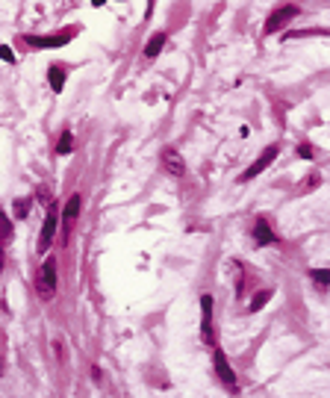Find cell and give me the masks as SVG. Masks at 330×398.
<instances>
[{
	"label": "cell",
	"mask_w": 330,
	"mask_h": 398,
	"mask_svg": "<svg viewBox=\"0 0 330 398\" xmlns=\"http://www.w3.org/2000/svg\"><path fill=\"white\" fill-rule=\"evenodd\" d=\"M162 171L171 174V177H183L186 174V159L180 156V151H174V148L162 151Z\"/></svg>",
	"instance_id": "cell-5"
},
{
	"label": "cell",
	"mask_w": 330,
	"mask_h": 398,
	"mask_svg": "<svg viewBox=\"0 0 330 398\" xmlns=\"http://www.w3.org/2000/svg\"><path fill=\"white\" fill-rule=\"evenodd\" d=\"M310 280H313L319 289H328L330 286V269H310Z\"/></svg>",
	"instance_id": "cell-13"
},
{
	"label": "cell",
	"mask_w": 330,
	"mask_h": 398,
	"mask_svg": "<svg viewBox=\"0 0 330 398\" xmlns=\"http://www.w3.org/2000/svg\"><path fill=\"white\" fill-rule=\"evenodd\" d=\"M65 68L62 65H53V68H47V83H50V92L53 94H59L62 89H65Z\"/></svg>",
	"instance_id": "cell-12"
},
{
	"label": "cell",
	"mask_w": 330,
	"mask_h": 398,
	"mask_svg": "<svg viewBox=\"0 0 330 398\" xmlns=\"http://www.w3.org/2000/svg\"><path fill=\"white\" fill-rule=\"evenodd\" d=\"M254 242H257V245H274V242H277V236H274L269 218H257V224H254Z\"/></svg>",
	"instance_id": "cell-9"
},
{
	"label": "cell",
	"mask_w": 330,
	"mask_h": 398,
	"mask_svg": "<svg viewBox=\"0 0 330 398\" xmlns=\"http://www.w3.org/2000/svg\"><path fill=\"white\" fill-rule=\"evenodd\" d=\"M71 35L62 32V35H24V44L35 47V50H47V47H62Z\"/></svg>",
	"instance_id": "cell-7"
},
{
	"label": "cell",
	"mask_w": 330,
	"mask_h": 398,
	"mask_svg": "<svg viewBox=\"0 0 330 398\" xmlns=\"http://www.w3.org/2000/svg\"><path fill=\"white\" fill-rule=\"evenodd\" d=\"M80 204H83V198L80 195H71L68 201H65V207H62V221H65V230L71 233V224L77 221V215H80Z\"/></svg>",
	"instance_id": "cell-10"
},
{
	"label": "cell",
	"mask_w": 330,
	"mask_h": 398,
	"mask_svg": "<svg viewBox=\"0 0 330 398\" xmlns=\"http://www.w3.org/2000/svg\"><path fill=\"white\" fill-rule=\"evenodd\" d=\"M277 153H280V148H277V145H269V148H266V151H263V153L254 159V165L242 171V177H239V180H242V183H248V180H254L257 174H263V171H266V168H269V165L277 159Z\"/></svg>",
	"instance_id": "cell-3"
},
{
	"label": "cell",
	"mask_w": 330,
	"mask_h": 398,
	"mask_svg": "<svg viewBox=\"0 0 330 398\" xmlns=\"http://www.w3.org/2000/svg\"><path fill=\"white\" fill-rule=\"evenodd\" d=\"M35 292L41 301H50L56 295V260L47 257V263L38 269V277H35Z\"/></svg>",
	"instance_id": "cell-1"
},
{
	"label": "cell",
	"mask_w": 330,
	"mask_h": 398,
	"mask_svg": "<svg viewBox=\"0 0 330 398\" xmlns=\"http://www.w3.org/2000/svg\"><path fill=\"white\" fill-rule=\"evenodd\" d=\"M0 59H3V62H15V53H12L9 44H0Z\"/></svg>",
	"instance_id": "cell-18"
},
{
	"label": "cell",
	"mask_w": 330,
	"mask_h": 398,
	"mask_svg": "<svg viewBox=\"0 0 330 398\" xmlns=\"http://www.w3.org/2000/svg\"><path fill=\"white\" fill-rule=\"evenodd\" d=\"M3 266H6V260H3V242H0V272H3Z\"/></svg>",
	"instance_id": "cell-21"
},
{
	"label": "cell",
	"mask_w": 330,
	"mask_h": 398,
	"mask_svg": "<svg viewBox=\"0 0 330 398\" xmlns=\"http://www.w3.org/2000/svg\"><path fill=\"white\" fill-rule=\"evenodd\" d=\"M165 44H168V35H165V32H153V35L148 38V44H145V56H148V59L159 56Z\"/></svg>",
	"instance_id": "cell-11"
},
{
	"label": "cell",
	"mask_w": 330,
	"mask_h": 398,
	"mask_svg": "<svg viewBox=\"0 0 330 398\" xmlns=\"http://www.w3.org/2000/svg\"><path fill=\"white\" fill-rule=\"evenodd\" d=\"M201 339L207 345L215 342V325H212V295L201 298Z\"/></svg>",
	"instance_id": "cell-4"
},
{
	"label": "cell",
	"mask_w": 330,
	"mask_h": 398,
	"mask_svg": "<svg viewBox=\"0 0 330 398\" xmlns=\"http://www.w3.org/2000/svg\"><path fill=\"white\" fill-rule=\"evenodd\" d=\"M53 236H56V213L47 207V218H44V224H41V236H38V254H47V248H50Z\"/></svg>",
	"instance_id": "cell-8"
},
{
	"label": "cell",
	"mask_w": 330,
	"mask_h": 398,
	"mask_svg": "<svg viewBox=\"0 0 330 398\" xmlns=\"http://www.w3.org/2000/svg\"><path fill=\"white\" fill-rule=\"evenodd\" d=\"M30 215V198H18L15 201V218H27Z\"/></svg>",
	"instance_id": "cell-16"
},
{
	"label": "cell",
	"mask_w": 330,
	"mask_h": 398,
	"mask_svg": "<svg viewBox=\"0 0 330 398\" xmlns=\"http://www.w3.org/2000/svg\"><path fill=\"white\" fill-rule=\"evenodd\" d=\"M212 360H215V372H218L221 384H224L227 390H236V372L230 369V363H227V354H224L221 348H215V351H212Z\"/></svg>",
	"instance_id": "cell-6"
},
{
	"label": "cell",
	"mask_w": 330,
	"mask_h": 398,
	"mask_svg": "<svg viewBox=\"0 0 330 398\" xmlns=\"http://www.w3.org/2000/svg\"><path fill=\"white\" fill-rule=\"evenodd\" d=\"M12 239V224H9V218L0 213V242H9Z\"/></svg>",
	"instance_id": "cell-17"
},
{
	"label": "cell",
	"mask_w": 330,
	"mask_h": 398,
	"mask_svg": "<svg viewBox=\"0 0 330 398\" xmlns=\"http://www.w3.org/2000/svg\"><path fill=\"white\" fill-rule=\"evenodd\" d=\"M50 198H53V195H50L47 189H38V201H41L44 207H50Z\"/></svg>",
	"instance_id": "cell-20"
},
{
	"label": "cell",
	"mask_w": 330,
	"mask_h": 398,
	"mask_svg": "<svg viewBox=\"0 0 330 398\" xmlns=\"http://www.w3.org/2000/svg\"><path fill=\"white\" fill-rule=\"evenodd\" d=\"M298 6L295 3H286V6H277L269 18H266V32H277V30H283L292 18H298Z\"/></svg>",
	"instance_id": "cell-2"
},
{
	"label": "cell",
	"mask_w": 330,
	"mask_h": 398,
	"mask_svg": "<svg viewBox=\"0 0 330 398\" xmlns=\"http://www.w3.org/2000/svg\"><path fill=\"white\" fill-rule=\"evenodd\" d=\"M71 151H74V136H71V133L65 130V133L59 136V145H56V153H59V156H68Z\"/></svg>",
	"instance_id": "cell-14"
},
{
	"label": "cell",
	"mask_w": 330,
	"mask_h": 398,
	"mask_svg": "<svg viewBox=\"0 0 330 398\" xmlns=\"http://www.w3.org/2000/svg\"><path fill=\"white\" fill-rule=\"evenodd\" d=\"M269 301H271V289H266V292H257V295H254V301H251V310L257 313V310H260V307H266Z\"/></svg>",
	"instance_id": "cell-15"
},
{
	"label": "cell",
	"mask_w": 330,
	"mask_h": 398,
	"mask_svg": "<svg viewBox=\"0 0 330 398\" xmlns=\"http://www.w3.org/2000/svg\"><path fill=\"white\" fill-rule=\"evenodd\" d=\"M91 3H94V6H103V3H106V0H91Z\"/></svg>",
	"instance_id": "cell-22"
},
{
	"label": "cell",
	"mask_w": 330,
	"mask_h": 398,
	"mask_svg": "<svg viewBox=\"0 0 330 398\" xmlns=\"http://www.w3.org/2000/svg\"><path fill=\"white\" fill-rule=\"evenodd\" d=\"M298 156L310 159V156H313V145H298Z\"/></svg>",
	"instance_id": "cell-19"
}]
</instances>
